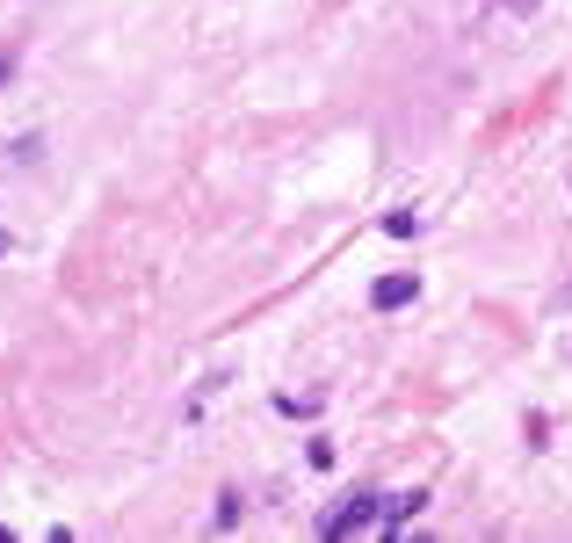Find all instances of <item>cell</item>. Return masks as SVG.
Here are the masks:
<instances>
[{"label": "cell", "mask_w": 572, "mask_h": 543, "mask_svg": "<svg viewBox=\"0 0 572 543\" xmlns=\"http://www.w3.org/2000/svg\"><path fill=\"white\" fill-rule=\"evenodd\" d=\"M428 507V493H355L348 507H334V515L319 522L326 543H348V536H406V522Z\"/></svg>", "instance_id": "cell-1"}, {"label": "cell", "mask_w": 572, "mask_h": 543, "mask_svg": "<svg viewBox=\"0 0 572 543\" xmlns=\"http://www.w3.org/2000/svg\"><path fill=\"white\" fill-rule=\"evenodd\" d=\"M413 297H420V276H377L370 283V305L377 312H399V305H413Z\"/></svg>", "instance_id": "cell-2"}, {"label": "cell", "mask_w": 572, "mask_h": 543, "mask_svg": "<svg viewBox=\"0 0 572 543\" xmlns=\"http://www.w3.org/2000/svg\"><path fill=\"white\" fill-rule=\"evenodd\" d=\"M276 413H290V420H312V413H319V391H305V399H290V391H283V399H276Z\"/></svg>", "instance_id": "cell-3"}, {"label": "cell", "mask_w": 572, "mask_h": 543, "mask_svg": "<svg viewBox=\"0 0 572 543\" xmlns=\"http://www.w3.org/2000/svg\"><path fill=\"white\" fill-rule=\"evenodd\" d=\"M384 232H391V239H413V232H420V218H413V210H391Z\"/></svg>", "instance_id": "cell-4"}, {"label": "cell", "mask_w": 572, "mask_h": 543, "mask_svg": "<svg viewBox=\"0 0 572 543\" xmlns=\"http://www.w3.org/2000/svg\"><path fill=\"white\" fill-rule=\"evenodd\" d=\"M239 515H247V507H239V493H225V500H218V529H239Z\"/></svg>", "instance_id": "cell-5"}, {"label": "cell", "mask_w": 572, "mask_h": 543, "mask_svg": "<svg viewBox=\"0 0 572 543\" xmlns=\"http://www.w3.org/2000/svg\"><path fill=\"white\" fill-rule=\"evenodd\" d=\"M493 8H507V15H529V8H536V0H493Z\"/></svg>", "instance_id": "cell-6"}, {"label": "cell", "mask_w": 572, "mask_h": 543, "mask_svg": "<svg viewBox=\"0 0 572 543\" xmlns=\"http://www.w3.org/2000/svg\"><path fill=\"white\" fill-rule=\"evenodd\" d=\"M8 73H15V58H0V80H8Z\"/></svg>", "instance_id": "cell-7"}, {"label": "cell", "mask_w": 572, "mask_h": 543, "mask_svg": "<svg viewBox=\"0 0 572 543\" xmlns=\"http://www.w3.org/2000/svg\"><path fill=\"white\" fill-rule=\"evenodd\" d=\"M0 261H8V232H0Z\"/></svg>", "instance_id": "cell-8"}]
</instances>
